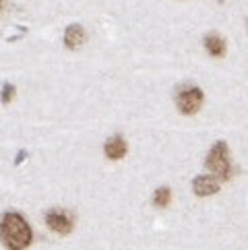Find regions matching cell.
<instances>
[{"instance_id": "7", "label": "cell", "mask_w": 248, "mask_h": 250, "mask_svg": "<svg viewBox=\"0 0 248 250\" xmlns=\"http://www.w3.org/2000/svg\"><path fill=\"white\" fill-rule=\"evenodd\" d=\"M85 29L81 27V25H70V27L64 31V43H66V48L70 50H77V48H81L83 43H85Z\"/></svg>"}, {"instance_id": "5", "label": "cell", "mask_w": 248, "mask_h": 250, "mask_svg": "<svg viewBox=\"0 0 248 250\" xmlns=\"http://www.w3.org/2000/svg\"><path fill=\"white\" fill-rule=\"evenodd\" d=\"M192 190L197 196H211L219 192V180L215 176L211 174H203V176H197L192 180Z\"/></svg>"}, {"instance_id": "11", "label": "cell", "mask_w": 248, "mask_h": 250, "mask_svg": "<svg viewBox=\"0 0 248 250\" xmlns=\"http://www.w3.org/2000/svg\"><path fill=\"white\" fill-rule=\"evenodd\" d=\"M25 155H27V153H25V151H21V153H19V157H17V162H15V164H21L23 159H25Z\"/></svg>"}, {"instance_id": "12", "label": "cell", "mask_w": 248, "mask_h": 250, "mask_svg": "<svg viewBox=\"0 0 248 250\" xmlns=\"http://www.w3.org/2000/svg\"><path fill=\"white\" fill-rule=\"evenodd\" d=\"M0 2H2V0H0Z\"/></svg>"}, {"instance_id": "9", "label": "cell", "mask_w": 248, "mask_h": 250, "mask_svg": "<svg viewBox=\"0 0 248 250\" xmlns=\"http://www.w3.org/2000/svg\"><path fill=\"white\" fill-rule=\"evenodd\" d=\"M170 201H172V190L167 188V186H162V188H157L155 190V194H153V205L155 207H167L170 205Z\"/></svg>"}, {"instance_id": "10", "label": "cell", "mask_w": 248, "mask_h": 250, "mask_svg": "<svg viewBox=\"0 0 248 250\" xmlns=\"http://www.w3.org/2000/svg\"><path fill=\"white\" fill-rule=\"evenodd\" d=\"M13 97H15V87L6 83V85L2 87V93H0V100H2V104H11Z\"/></svg>"}, {"instance_id": "3", "label": "cell", "mask_w": 248, "mask_h": 250, "mask_svg": "<svg viewBox=\"0 0 248 250\" xmlns=\"http://www.w3.org/2000/svg\"><path fill=\"white\" fill-rule=\"evenodd\" d=\"M203 102H205V95L199 87L188 85V87H182L178 91V97H176V104H178V110L184 116H192L197 114L203 108Z\"/></svg>"}, {"instance_id": "6", "label": "cell", "mask_w": 248, "mask_h": 250, "mask_svg": "<svg viewBox=\"0 0 248 250\" xmlns=\"http://www.w3.org/2000/svg\"><path fill=\"white\" fill-rule=\"evenodd\" d=\"M103 153L108 159H122L124 155L128 153V145H126V141H124L120 135L116 137H112L105 141V145H103Z\"/></svg>"}, {"instance_id": "4", "label": "cell", "mask_w": 248, "mask_h": 250, "mask_svg": "<svg viewBox=\"0 0 248 250\" xmlns=\"http://www.w3.org/2000/svg\"><path fill=\"white\" fill-rule=\"evenodd\" d=\"M46 223H48V228L58 236H68L75 228V221H73V217H70V213L64 211V209H58V207L50 209L46 213Z\"/></svg>"}, {"instance_id": "2", "label": "cell", "mask_w": 248, "mask_h": 250, "mask_svg": "<svg viewBox=\"0 0 248 250\" xmlns=\"http://www.w3.org/2000/svg\"><path fill=\"white\" fill-rule=\"evenodd\" d=\"M205 166L211 172V176H215L217 180H229L232 178V159H229V147L226 141H217L211 147L205 159Z\"/></svg>"}, {"instance_id": "1", "label": "cell", "mask_w": 248, "mask_h": 250, "mask_svg": "<svg viewBox=\"0 0 248 250\" xmlns=\"http://www.w3.org/2000/svg\"><path fill=\"white\" fill-rule=\"evenodd\" d=\"M33 240L29 223L17 211H8L0 217V242L6 250H25Z\"/></svg>"}, {"instance_id": "8", "label": "cell", "mask_w": 248, "mask_h": 250, "mask_svg": "<svg viewBox=\"0 0 248 250\" xmlns=\"http://www.w3.org/2000/svg\"><path fill=\"white\" fill-rule=\"evenodd\" d=\"M205 48H207V52L211 56L221 58L226 54V40L221 38V35H217V33H209L205 38Z\"/></svg>"}]
</instances>
